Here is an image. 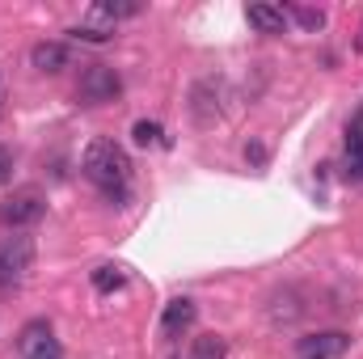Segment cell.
I'll list each match as a JSON object with an SVG mask.
<instances>
[{
  "instance_id": "cell-1",
  "label": "cell",
  "mask_w": 363,
  "mask_h": 359,
  "mask_svg": "<svg viewBox=\"0 0 363 359\" xmlns=\"http://www.w3.org/2000/svg\"><path fill=\"white\" fill-rule=\"evenodd\" d=\"M81 174L106 194V199H127L131 190V157L114 140H93L81 157Z\"/></svg>"
},
{
  "instance_id": "cell-2",
  "label": "cell",
  "mask_w": 363,
  "mask_h": 359,
  "mask_svg": "<svg viewBox=\"0 0 363 359\" xmlns=\"http://www.w3.org/2000/svg\"><path fill=\"white\" fill-rule=\"evenodd\" d=\"M123 93V81H118V72L110 68V64H89L85 72H81V81H77V97L85 101V106H106V101H114Z\"/></svg>"
},
{
  "instance_id": "cell-3",
  "label": "cell",
  "mask_w": 363,
  "mask_h": 359,
  "mask_svg": "<svg viewBox=\"0 0 363 359\" xmlns=\"http://www.w3.org/2000/svg\"><path fill=\"white\" fill-rule=\"evenodd\" d=\"M17 351H21V359H64V347H60V338H55L47 317H34V321L21 326Z\"/></svg>"
},
{
  "instance_id": "cell-4",
  "label": "cell",
  "mask_w": 363,
  "mask_h": 359,
  "mask_svg": "<svg viewBox=\"0 0 363 359\" xmlns=\"http://www.w3.org/2000/svg\"><path fill=\"white\" fill-rule=\"evenodd\" d=\"M34 263V245L30 237H4L0 241V287H13L26 279V270Z\"/></svg>"
},
{
  "instance_id": "cell-5",
  "label": "cell",
  "mask_w": 363,
  "mask_h": 359,
  "mask_svg": "<svg viewBox=\"0 0 363 359\" xmlns=\"http://www.w3.org/2000/svg\"><path fill=\"white\" fill-rule=\"evenodd\" d=\"M43 211H47V203H43L38 190H13V194L0 203V224H4V228H26V224H34Z\"/></svg>"
},
{
  "instance_id": "cell-6",
  "label": "cell",
  "mask_w": 363,
  "mask_h": 359,
  "mask_svg": "<svg viewBox=\"0 0 363 359\" xmlns=\"http://www.w3.org/2000/svg\"><path fill=\"white\" fill-rule=\"evenodd\" d=\"M347 334L342 330H325V334H308V338H300L296 347H300V355L304 359H330V355H342L347 351Z\"/></svg>"
},
{
  "instance_id": "cell-7",
  "label": "cell",
  "mask_w": 363,
  "mask_h": 359,
  "mask_svg": "<svg viewBox=\"0 0 363 359\" xmlns=\"http://www.w3.org/2000/svg\"><path fill=\"white\" fill-rule=\"evenodd\" d=\"M30 64L38 68V72H64L68 64H72V51L64 47V43H34L30 47Z\"/></svg>"
},
{
  "instance_id": "cell-8",
  "label": "cell",
  "mask_w": 363,
  "mask_h": 359,
  "mask_svg": "<svg viewBox=\"0 0 363 359\" xmlns=\"http://www.w3.org/2000/svg\"><path fill=\"white\" fill-rule=\"evenodd\" d=\"M190 326H194V300H186V296L169 300L165 313H161V334L165 338H178L182 330H190Z\"/></svg>"
},
{
  "instance_id": "cell-9",
  "label": "cell",
  "mask_w": 363,
  "mask_h": 359,
  "mask_svg": "<svg viewBox=\"0 0 363 359\" xmlns=\"http://www.w3.org/2000/svg\"><path fill=\"white\" fill-rule=\"evenodd\" d=\"M245 21H250L258 34H283V30H287L283 4H250V9H245Z\"/></svg>"
},
{
  "instance_id": "cell-10",
  "label": "cell",
  "mask_w": 363,
  "mask_h": 359,
  "mask_svg": "<svg viewBox=\"0 0 363 359\" xmlns=\"http://www.w3.org/2000/svg\"><path fill=\"white\" fill-rule=\"evenodd\" d=\"M283 13H287V21H296L300 30H325V13L321 9H308V4H283Z\"/></svg>"
},
{
  "instance_id": "cell-11",
  "label": "cell",
  "mask_w": 363,
  "mask_h": 359,
  "mask_svg": "<svg viewBox=\"0 0 363 359\" xmlns=\"http://www.w3.org/2000/svg\"><path fill=\"white\" fill-rule=\"evenodd\" d=\"M224 355H228V343L220 334H199L190 343V355L186 359H224Z\"/></svg>"
},
{
  "instance_id": "cell-12",
  "label": "cell",
  "mask_w": 363,
  "mask_h": 359,
  "mask_svg": "<svg viewBox=\"0 0 363 359\" xmlns=\"http://www.w3.org/2000/svg\"><path fill=\"white\" fill-rule=\"evenodd\" d=\"M347 174L363 178V127H351L347 136Z\"/></svg>"
},
{
  "instance_id": "cell-13",
  "label": "cell",
  "mask_w": 363,
  "mask_h": 359,
  "mask_svg": "<svg viewBox=\"0 0 363 359\" xmlns=\"http://www.w3.org/2000/svg\"><path fill=\"white\" fill-rule=\"evenodd\" d=\"M89 279H93V287H97L101 296L127 283V275H123V267H97V270H93V275H89Z\"/></svg>"
},
{
  "instance_id": "cell-14",
  "label": "cell",
  "mask_w": 363,
  "mask_h": 359,
  "mask_svg": "<svg viewBox=\"0 0 363 359\" xmlns=\"http://www.w3.org/2000/svg\"><path fill=\"white\" fill-rule=\"evenodd\" d=\"M131 140H135L140 148H148V144H165V140H161V123H152V118H140V123L131 127Z\"/></svg>"
},
{
  "instance_id": "cell-15",
  "label": "cell",
  "mask_w": 363,
  "mask_h": 359,
  "mask_svg": "<svg viewBox=\"0 0 363 359\" xmlns=\"http://www.w3.org/2000/svg\"><path fill=\"white\" fill-rule=\"evenodd\" d=\"M72 38H81V43H110L114 38V30H93V26H77V30H68Z\"/></svg>"
},
{
  "instance_id": "cell-16",
  "label": "cell",
  "mask_w": 363,
  "mask_h": 359,
  "mask_svg": "<svg viewBox=\"0 0 363 359\" xmlns=\"http://www.w3.org/2000/svg\"><path fill=\"white\" fill-rule=\"evenodd\" d=\"M245 161H250L254 170H262V165H267V148H262L258 140H254V144H245Z\"/></svg>"
},
{
  "instance_id": "cell-17",
  "label": "cell",
  "mask_w": 363,
  "mask_h": 359,
  "mask_svg": "<svg viewBox=\"0 0 363 359\" xmlns=\"http://www.w3.org/2000/svg\"><path fill=\"white\" fill-rule=\"evenodd\" d=\"M9 178H13V153L0 144V182H9Z\"/></svg>"
},
{
  "instance_id": "cell-18",
  "label": "cell",
  "mask_w": 363,
  "mask_h": 359,
  "mask_svg": "<svg viewBox=\"0 0 363 359\" xmlns=\"http://www.w3.org/2000/svg\"><path fill=\"white\" fill-rule=\"evenodd\" d=\"M355 47H359V51H363V30H359V38H355Z\"/></svg>"
}]
</instances>
